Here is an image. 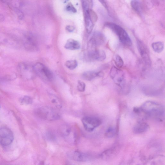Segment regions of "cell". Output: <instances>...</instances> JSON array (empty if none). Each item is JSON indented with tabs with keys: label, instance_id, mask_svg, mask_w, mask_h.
<instances>
[{
	"label": "cell",
	"instance_id": "cell-33",
	"mask_svg": "<svg viewBox=\"0 0 165 165\" xmlns=\"http://www.w3.org/2000/svg\"><path fill=\"white\" fill-rule=\"evenodd\" d=\"M67 165H70V164H67Z\"/></svg>",
	"mask_w": 165,
	"mask_h": 165
},
{
	"label": "cell",
	"instance_id": "cell-20",
	"mask_svg": "<svg viewBox=\"0 0 165 165\" xmlns=\"http://www.w3.org/2000/svg\"><path fill=\"white\" fill-rule=\"evenodd\" d=\"M19 101L22 104L28 105L32 104L33 101L31 97L26 96L20 98Z\"/></svg>",
	"mask_w": 165,
	"mask_h": 165
},
{
	"label": "cell",
	"instance_id": "cell-19",
	"mask_svg": "<svg viewBox=\"0 0 165 165\" xmlns=\"http://www.w3.org/2000/svg\"><path fill=\"white\" fill-rule=\"evenodd\" d=\"M151 47L153 50L157 53H160L164 48V45L161 41L154 42L151 45Z\"/></svg>",
	"mask_w": 165,
	"mask_h": 165
},
{
	"label": "cell",
	"instance_id": "cell-25",
	"mask_svg": "<svg viewBox=\"0 0 165 165\" xmlns=\"http://www.w3.org/2000/svg\"><path fill=\"white\" fill-rule=\"evenodd\" d=\"M90 17L92 22L95 23L97 20L98 17L96 13L92 9H89V10Z\"/></svg>",
	"mask_w": 165,
	"mask_h": 165
},
{
	"label": "cell",
	"instance_id": "cell-3",
	"mask_svg": "<svg viewBox=\"0 0 165 165\" xmlns=\"http://www.w3.org/2000/svg\"><path fill=\"white\" fill-rule=\"evenodd\" d=\"M35 113L39 118L47 121H53L59 120L60 118L57 111L49 107H43L37 108Z\"/></svg>",
	"mask_w": 165,
	"mask_h": 165
},
{
	"label": "cell",
	"instance_id": "cell-34",
	"mask_svg": "<svg viewBox=\"0 0 165 165\" xmlns=\"http://www.w3.org/2000/svg\"><path fill=\"white\" fill-rule=\"evenodd\" d=\"M0 108H1V105H0Z\"/></svg>",
	"mask_w": 165,
	"mask_h": 165
},
{
	"label": "cell",
	"instance_id": "cell-1",
	"mask_svg": "<svg viewBox=\"0 0 165 165\" xmlns=\"http://www.w3.org/2000/svg\"><path fill=\"white\" fill-rule=\"evenodd\" d=\"M142 113L147 116L162 121L164 116V108L163 105L152 101L144 103L140 108Z\"/></svg>",
	"mask_w": 165,
	"mask_h": 165
},
{
	"label": "cell",
	"instance_id": "cell-18",
	"mask_svg": "<svg viewBox=\"0 0 165 165\" xmlns=\"http://www.w3.org/2000/svg\"><path fill=\"white\" fill-rule=\"evenodd\" d=\"M81 45L78 41L72 39H68L65 45V48L70 50H76L80 49Z\"/></svg>",
	"mask_w": 165,
	"mask_h": 165
},
{
	"label": "cell",
	"instance_id": "cell-10",
	"mask_svg": "<svg viewBox=\"0 0 165 165\" xmlns=\"http://www.w3.org/2000/svg\"><path fill=\"white\" fill-rule=\"evenodd\" d=\"M23 44L25 48L29 51H35L38 49V44L36 38L31 33H28L25 35Z\"/></svg>",
	"mask_w": 165,
	"mask_h": 165
},
{
	"label": "cell",
	"instance_id": "cell-29",
	"mask_svg": "<svg viewBox=\"0 0 165 165\" xmlns=\"http://www.w3.org/2000/svg\"><path fill=\"white\" fill-rule=\"evenodd\" d=\"M101 4H102L104 6V7L106 8L108 10V6H107V3L105 2L104 1H99Z\"/></svg>",
	"mask_w": 165,
	"mask_h": 165
},
{
	"label": "cell",
	"instance_id": "cell-4",
	"mask_svg": "<svg viewBox=\"0 0 165 165\" xmlns=\"http://www.w3.org/2000/svg\"><path fill=\"white\" fill-rule=\"evenodd\" d=\"M14 136L12 132L9 128H0V144L3 146H8L14 141Z\"/></svg>",
	"mask_w": 165,
	"mask_h": 165
},
{
	"label": "cell",
	"instance_id": "cell-12",
	"mask_svg": "<svg viewBox=\"0 0 165 165\" xmlns=\"http://www.w3.org/2000/svg\"><path fill=\"white\" fill-rule=\"evenodd\" d=\"M71 159L79 162H86L90 161L91 157L90 155L78 151L72 152L69 154Z\"/></svg>",
	"mask_w": 165,
	"mask_h": 165
},
{
	"label": "cell",
	"instance_id": "cell-31",
	"mask_svg": "<svg viewBox=\"0 0 165 165\" xmlns=\"http://www.w3.org/2000/svg\"><path fill=\"white\" fill-rule=\"evenodd\" d=\"M52 102L53 104H57V103H58V101L56 99H55V98H53V99H52Z\"/></svg>",
	"mask_w": 165,
	"mask_h": 165
},
{
	"label": "cell",
	"instance_id": "cell-9",
	"mask_svg": "<svg viewBox=\"0 0 165 165\" xmlns=\"http://www.w3.org/2000/svg\"><path fill=\"white\" fill-rule=\"evenodd\" d=\"M105 40V37L103 33L98 31L95 32L88 42V49H96L97 46L103 44Z\"/></svg>",
	"mask_w": 165,
	"mask_h": 165
},
{
	"label": "cell",
	"instance_id": "cell-21",
	"mask_svg": "<svg viewBox=\"0 0 165 165\" xmlns=\"http://www.w3.org/2000/svg\"><path fill=\"white\" fill-rule=\"evenodd\" d=\"M65 66L69 69L72 70L75 69L77 67L78 63L75 60H69L65 63Z\"/></svg>",
	"mask_w": 165,
	"mask_h": 165
},
{
	"label": "cell",
	"instance_id": "cell-23",
	"mask_svg": "<svg viewBox=\"0 0 165 165\" xmlns=\"http://www.w3.org/2000/svg\"><path fill=\"white\" fill-rule=\"evenodd\" d=\"M116 130L113 127H109L105 133V136L108 138H112L116 135Z\"/></svg>",
	"mask_w": 165,
	"mask_h": 165
},
{
	"label": "cell",
	"instance_id": "cell-7",
	"mask_svg": "<svg viewBox=\"0 0 165 165\" xmlns=\"http://www.w3.org/2000/svg\"><path fill=\"white\" fill-rule=\"evenodd\" d=\"M36 74L45 80L51 81L53 78L52 72L42 64L38 63L33 67Z\"/></svg>",
	"mask_w": 165,
	"mask_h": 165
},
{
	"label": "cell",
	"instance_id": "cell-5",
	"mask_svg": "<svg viewBox=\"0 0 165 165\" xmlns=\"http://www.w3.org/2000/svg\"><path fill=\"white\" fill-rule=\"evenodd\" d=\"M18 71L22 77L26 80H32L36 74L33 67L24 63H21L18 65Z\"/></svg>",
	"mask_w": 165,
	"mask_h": 165
},
{
	"label": "cell",
	"instance_id": "cell-2",
	"mask_svg": "<svg viewBox=\"0 0 165 165\" xmlns=\"http://www.w3.org/2000/svg\"><path fill=\"white\" fill-rule=\"evenodd\" d=\"M105 26L115 33L122 44L128 47L131 46L132 41L129 36L127 32L120 26L110 22L106 23Z\"/></svg>",
	"mask_w": 165,
	"mask_h": 165
},
{
	"label": "cell",
	"instance_id": "cell-6",
	"mask_svg": "<svg viewBox=\"0 0 165 165\" xmlns=\"http://www.w3.org/2000/svg\"><path fill=\"white\" fill-rule=\"evenodd\" d=\"M82 121L85 129L88 132L93 131L102 123L101 120L97 117L87 116L83 117Z\"/></svg>",
	"mask_w": 165,
	"mask_h": 165
},
{
	"label": "cell",
	"instance_id": "cell-27",
	"mask_svg": "<svg viewBox=\"0 0 165 165\" xmlns=\"http://www.w3.org/2000/svg\"><path fill=\"white\" fill-rule=\"evenodd\" d=\"M66 10L68 11L75 13L77 12V10L74 6L71 3H69L66 7Z\"/></svg>",
	"mask_w": 165,
	"mask_h": 165
},
{
	"label": "cell",
	"instance_id": "cell-14",
	"mask_svg": "<svg viewBox=\"0 0 165 165\" xmlns=\"http://www.w3.org/2000/svg\"><path fill=\"white\" fill-rule=\"evenodd\" d=\"M149 128L148 124L143 121L137 122L134 125L133 130L135 134H141L147 131Z\"/></svg>",
	"mask_w": 165,
	"mask_h": 165
},
{
	"label": "cell",
	"instance_id": "cell-28",
	"mask_svg": "<svg viewBox=\"0 0 165 165\" xmlns=\"http://www.w3.org/2000/svg\"><path fill=\"white\" fill-rule=\"evenodd\" d=\"M66 30L70 32H73L75 29V28L73 26L68 25L65 27Z\"/></svg>",
	"mask_w": 165,
	"mask_h": 165
},
{
	"label": "cell",
	"instance_id": "cell-22",
	"mask_svg": "<svg viewBox=\"0 0 165 165\" xmlns=\"http://www.w3.org/2000/svg\"><path fill=\"white\" fill-rule=\"evenodd\" d=\"M115 62L116 66L119 68H121L124 64L123 59L118 55L116 54L115 56Z\"/></svg>",
	"mask_w": 165,
	"mask_h": 165
},
{
	"label": "cell",
	"instance_id": "cell-24",
	"mask_svg": "<svg viewBox=\"0 0 165 165\" xmlns=\"http://www.w3.org/2000/svg\"><path fill=\"white\" fill-rule=\"evenodd\" d=\"M132 7L137 12L140 11V4L138 1H132L131 2Z\"/></svg>",
	"mask_w": 165,
	"mask_h": 165
},
{
	"label": "cell",
	"instance_id": "cell-16",
	"mask_svg": "<svg viewBox=\"0 0 165 165\" xmlns=\"http://www.w3.org/2000/svg\"><path fill=\"white\" fill-rule=\"evenodd\" d=\"M118 150L115 148H112L105 150L101 154L100 157L103 160H108L114 157L116 155Z\"/></svg>",
	"mask_w": 165,
	"mask_h": 165
},
{
	"label": "cell",
	"instance_id": "cell-26",
	"mask_svg": "<svg viewBox=\"0 0 165 165\" xmlns=\"http://www.w3.org/2000/svg\"><path fill=\"white\" fill-rule=\"evenodd\" d=\"M85 88V84L84 82L80 81H78L77 89L79 91L84 92Z\"/></svg>",
	"mask_w": 165,
	"mask_h": 165
},
{
	"label": "cell",
	"instance_id": "cell-8",
	"mask_svg": "<svg viewBox=\"0 0 165 165\" xmlns=\"http://www.w3.org/2000/svg\"><path fill=\"white\" fill-rule=\"evenodd\" d=\"M110 75L115 83L121 88L124 87L125 78L123 71L115 67H113L110 70Z\"/></svg>",
	"mask_w": 165,
	"mask_h": 165
},
{
	"label": "cell",
	"instance_id": "cell-11",
	"mask_svg": "<svg viewBox=\"0 0 165 165\" xmlns=\"http://www.w3.org/2000/svg\"><path fill=\"white\" fill-rule=\"evenodd\" d=\"M86 57L90 61H101L106 59V54L103 50L96 49H88Z\"/></svg>",
	"mask_w": 165,
	"mask_h": 165
},
{
	"label": "cell",
	"instance_id": "cell-30",
	"mask_svg": "<svg viewBox=\"0 0 165 165\" xmlns=\"http://www.w3.org/2000/svg\"><path fill=\"white\" fill-rule=\"evenodd\" d=\"M4 19V16L0 14V22H3Z\"/></svg>",
	"mask_w": 165,
	"mask_h": 165
},
{
	"label": "cell",
	"instance_id": "cell-32",
	"mask_svg": "<svg viewBox=\"0 0 165 165\" xmlns=\"http://www.w3.org/2000/svg\"><path fill=\"white\" fill-rule=\"evenodd\" d=\"M1 79L0 78V82H1Z\"/></svg>",
	"mask_w": 165,
	"mask_h": 165
},
{
	"label": "cell",
	"instance_id": "cell-13",
	"mask_svg": "<svg viewBox=\"0 0 165 165\" xmlns=\"http://www.w3.org/2000/svg\"><path fill=\"white\" fill-rule=\"evenodd\" d=\"M89 9L83 10L86 30L88 34L93 30L94 23L92 21L89 15Z\"/></svg>",
	"mask_w": 165,
	"mask_h": 165
},
{
	"label": "cell",
	"instance_id": "cell-17",
	"mask_svg": "<svg viewBox=\"0 0 165 165\" xmlns=\"http://www.w3.org/2000/svg\"><path fill=\"white\" fill-rule=\"evenodd\" d=\"M137 45L139 51L142 57L148 62H150L149 57L146 46L143 43L139 41H138Z\"/></svg>",
	"mask_w": 165,
	"mask_h": 165
},
{
	"label": "cell",
	"instance_id": "cell-15",
	"mask_svg": "<svg viewBox=\"0 0 165 165\" xmlns=\"http://www.w3.org/2000/svg\"><path fill=\"white\" fill-rule=\"evenodd\" d=\"M104 76L102 72H96L93 71H88L84 73L82 77L84 80L91 81L97 77H103Z\"/></svg>",
	"mask_w": 165,
	"mask_h": 165
}]
</instances>
